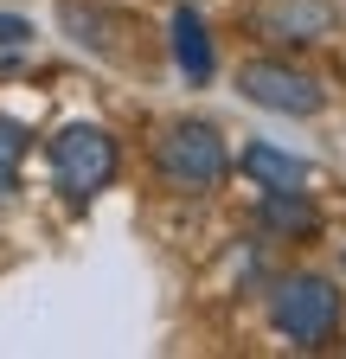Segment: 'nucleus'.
Masks as SVG:
<instances>
[{"mask_svg": "<svg viewBox=\"0 0 346 359\" xmlns=\"http://www.w3.org/2000/svg\"><path fill=\"white\" fill-rule=\"evenodd\" d=\"M122 154H116V135L97 128V122H64L52 135V187L71 199V205H90L109 180H116Z\"/></svg>", "mask_w": 346, "mask_h": 359, "instance_id": "nucleus-1", "label": "nucleus"}, {"mask_svg": "<svg viewBox=\"0 0 346 359\" xmlns=\"http://www.w3.org/2000/svg\"><path fill=\"white\" fill-rule=\"evenodd\" d=\"M270 327L289 346H301V353L333 346V334H340V289L327 276H282L270 289Z\"/></svg>", "mask_w": 346, "mask_h": 359, "instance_id": "nucleus-2", "label": "nucleus"}, {"mask_svg": "<svg viewBox=\"0 0 346 359\" xmlns=\"http://www.w3.org/2000/svg\"><path fill=\"white\" fill-rule=\"evenodd\" d=\"M154 173L173 193H212L231 173V148H225V135L212 122H173L154 142Z\"/></svg>", "mask_w": 346, "mask_h": 359, "instance_id": "nucleus-3", "label": "nucleus"}, {"mask_svg": "<svg viewBox=\"0 0 346 359\" xmlns=\"http://www.w3.org/2000/svg\"><path fill=\"white\" fill-rule=\"evenodd\" d=\"M237 97L270 109V116H321L327 83L308 77L301 65H289V58H250V65H237Z\"/></svg>", "mask_w": 346, "mask_h": 359, "instance_id": "nucleus-4", "label": "nucleus"}, {"mask_svg": "<svg viewBox=\"0 0 346 359\" xmlns=\"http://www.w3.org/2000/svg\"><path fill=\"white\" fill-rule=\"evenodd\" d=\"M237 167H244V180L250 187H301L308 193V180H314V167L301 161V154H289V148H276V142H250L244 154H237Z\"/></svg>", "mask_w": 346, "mask_h": 359, "instance_id": "nucleus-5", "label": "nucleus"}, {"mask_svg": "<svg viewBox=\"0 0 346 359\" xmlns=\"http://www.w3.org/2000/svg\"><path fill=\"white\" fill-rule=\"evenodd\" d=\"M327 26H333V7H327V0H282V7H270L263 20H256V32H263V39H282V45H314Z\"/></svg>", "mask_w": 346, "mask_h": 359, "instance_id": "nucleus-6", "label": "nucleus"}, {"mask_svg": "<svg viewBox=\"0 0 346 359\" xmlns=\"http://www.w3.org/2000/svg\"><path fill=\"white\" fill-rule=\"evenodd\" d=\"M167 32H173V65L186 71V83H205L212 71H219V58H212V32H205V20H199L193 7L173 13Z\"/></svg>", "mask_w": 346, "mask_h": 359, "instance_id": "nucleus-7", "label": "nucleus"}, {"mask_svg": "<svg viewBox=\"0 0 346 359\" xmlns=\"http://www.w3.org/2000/svg\"><path fill=\"white\" fill-rule=\"evenodd\" d=\"M256 218H263L270 231H289V238H314V224H321L314 199L301 193V187H270L263 205H256Z\"/></svg>", "mask_w": 346, "mask_h": 359, "instance_id": "nucleus-8", "label": "nucleus"}, {"mask_svg": "<svg viewBox=\"0 0 346 359\" xmlns=\"http://www.w3.org/2000/svg\"><path fill=\"white\" fill-rule=\"evenodd\" d=\"M26 148H32V135H26V122H13V116H0V193L20 180V161H26Z\"/></svg>", "mask_w": 346, "mask_h": 359, "instance_id": "nucleus-9", "label": "nucleus"}, {"mask_svg": "<svg viewBox=\"0 0 346 359\" xmlns=\"http://www.w3.org/2000/svg\"><path fill=\"white\" fill-rule=\"evenodd\" d=\"M32 39V20H20V13H0V52L7 45H26Z\"/></svg>", "mask_w": 346, "mask_h": 359, "instance_id": "nucleus-10", "label": "nucleus"}]
</instances>
